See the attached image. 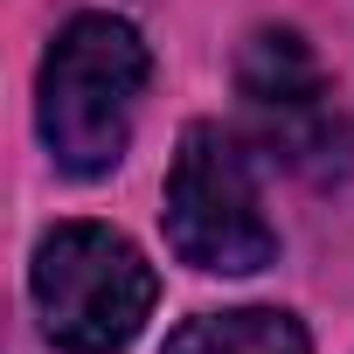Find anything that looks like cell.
<instances>
[{
	"label": "cell",
	"instance_id": "6da1fadb",
	"mask_svg": "<svg viewBox=\"0 0 354 354\" xmlns=\"http://www.w3.org/2000/svg\"><path fill=\"white\" fill-rule=\"evenodd\" d=\"M146 77H153V56H146L139 28H125L111 15L63 21L42 56V104H35L49 160L63 174H77V181L111 174L132 146Z\"/></svg>",
	"mask_w": 354,
	"mask_h": 354
},
{
	"label": "cell",
	"instance_id": "7a4b0ae2",
	"mask_svg": "<svg viewBox=\"0 0 354 354\" xmlns=\"http://www.w3.org/2000/svg\"><path fill=\"white\" fill-rule=\"evenodd\" d=\"M28 292H35L42 333L63 354H118L153 319L160 278L139 257V243L118 236L111 223H56L35 243Z\"/></svg>",
	"mask_w": 354,
	"mask_h": 354
},
{
	"label": "cell",
	"instance_id": "3957f363",
	"mask_svg": "<svg viewBox=\"0 0 354 354\" xmlns=\"http://www.w3.org/2000/svg\"><path fill=\"white\" fill-rule=\"evenodd\" d=\"M167 250L195 264V271H223V278H250L264 264H278V230L264 216L257 195V167L250 146L230 125H188L167 167V209H160Z\"/></svg>",
	"mask_w": 354,
	"mask_h": 354
},
{
	"label": "cell",
	"instance_id": "277c9868",
	"mask_svg": "<svg viewBox=\"0 0 354 354\" xmlns=\"http://www.w3.org/2000/svg\"><path fill=\"white\" fill-rule=\"evenodd\" d=\"M236 91L250 111L257 146L306 174V181H340L354 167V125L333 104V84L319 70V56L306 49V35L292 28H257L236 56Z\"/></svg>",
	"mask_w": 354,
	"mask_h": 354
},
{
	"label": "cell",
	"instance_id": "5b68a950",
	"mask_svg": "<svg viewBox=\"0 0 354 354\" xmlns=\"http://www.w3.org/2000/svg\"><path fill=\"white\" fill-rule=\"evenodd\" d=\"M167 354H313V333L278 306H236V313H195L167 333Z\"/></svg>",
	"mask_w": 354,
	"mask_h": 354
}]
</instances>
